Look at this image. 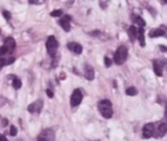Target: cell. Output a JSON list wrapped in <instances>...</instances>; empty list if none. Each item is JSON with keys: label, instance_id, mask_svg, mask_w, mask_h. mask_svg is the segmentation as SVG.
Segmentation results:
<instances>
[{"label": "cell", "instance_id": "obj_27", "mask_svg": "<svg viewBox=\"0 0 167 141\" xmlns=\"http://www.w3.org/2000/svg\"><path fill=\"white\" fill-rule=\"evenodd\" d=\"M0 141H7V139H6L5 135H1V134H0Z\"/></svg>", "mask_w": 167, "mask_h": 141}, {"label": "cell", "instance_id": "obj_9", "mask_svg": "<svg viewBox=\"0 0 167 141\" xmlns=\"http://www.w3.org/2000/svg\"><path fill=\"white\" fill-rule=\"evenodd\" d=\"M15 46H16V42H15V40L12 38V37L6 38V40H5V46H4V47H5L7 53H12V52L14 51Z\"/></svg>", "mask_w": 167, "mask_h": 141}, {"label": "cell", "instance_id": "obj_24", "mask_svg": "<svg viewBox=\"0 0 167 141\" xmlns=\"http://www.w3.org/2000/svg\"><path fill=\"white\" fill-rule=\"evenodd\" d=\"M104 62H105V66L107 67H110L112 64V60L110 58H108V57H104Z\"/></svg>", "mask_w": 167, "mask_h": 141}, {"label": "cell", "instance_id": "obj_25", "mask_svg": "<svg viewBox=\"0 0 167 141\" xmlns=\"http://www.w3.org/2000/svg\"><path fill=\"white\" fill-rule=\"evenodd\" d=\"M7 51H6V49H5V47H0V57H2L4 55H6Z\"/></svg>", "mask_w": 167, "mask_h": 141}, {"label": "cell", "instance_id": "obj_21", "mask_svg": "<svg viewBox=\"0 0 167 141\" xmlns=\"http://www.w3.org/2000/svg\"><path fill=\"white\" fill-rule=\"evenodd\" d=\"M62 15V10L61 9H58V10H54V12H52L51 13V16L52 17H60Z\"/></svg>", "mask_w": 167, "mask_h": 141}, {"label": "cell", "instance_id": "obj_13", "mask_svg": "<svg viewBox=\"0 0 167 141\" xmlns=\"http://www.w3.org/2000/svg\"><path fill=\"white\" fill-rule=\"evenodd\" d=\"M95 76V72H94V68L91 66V65H85V77L89 81H92Z\"/></svg>", "mask_w": 167, "mask_h": 141}, {"label": "cell", "instance_id": "obj_18", "mask_svg": "<svg viewBox=\"0 0 167 141\" xmlns=\"http://www.w3.org/2000/svg\"><path fill=\"white\" fill-rule=\"evenodd\" d=\"M133 21H134L135 23H138V24L140 25V27H143V26L145 25V22L143 21V18H142L141 16L134 15V16H133Z\"/></svg>", "mask_w": 167, "mask_h": 141}, {"label": "cell", "instance_id": "obj_23", "mask_svg": "<svg viewBox=\"0 0 167 141\" xmlns=\"http://www.w3.org/2000/svg\"><path fill=\"white\" fill-rule=\"evenodd\" d=\"M2 15L5 16V18H6L7 21H9V19H11V17H12L11 13H9V12H7V10H4V12H2Z\"/></svg>", "mask_w": 167, "mask_h": 141}, {"label": "cell", "instance_id": "obj_6", "mask_svg": "<svg viewBox=\"0 0 167 141\" xmlns=\"http://www.w3.org/2000/svg\"><path fill=\"white\" fill-rule=\"evenodd\" d=\"M42 106H44L42 99H38L37 101H34V103H32L31 105H29L28 110L30 113H40L42 109Z\"/></svg>", "mask_w": 167, "mask_h": 141}, {"label": "cell", "instance_id": "obj_7", "mask_svg": "<svg viewBox=\"0 0 167 141\" xmlns=\"http://www.w3.org/2000/svg\"><path fill=\"white\" fill-rule=\"evenodd\" d=\"M154 128H156V125L153 124V123H148V124H145L144 125V128H143V138H145V139H148V138H151L153 135V133H154Z\"/></svg>", "mask_w": 167, "mask_h": 141}, {"label": "cell", "instance_id": "obj_15", "mask_svg": "<svg viewBox=\"0 0 167 141\" xmlns=\"http://www.w3.org/2000/svg\"><path fill=\"white\" fill-rule=\"evenodd\" d=\"M128 35H129V38H131L132 41H134L135 39L138 38V28L135 26H131L128 28Z\"/></svg>", "mask_w": 167, "mask_h": 141}, {"label": "cell", "instance_id": "obj_1", "mask_svg": "<svg viewBox=\"0 0 167 141\" xmlns=\"http://www.w3.org/2000/svg\"><path fill=\"white\" fill-rule=\"evenodd\" d=\"M98 110L101 113V115L103 116L104 118H111L113 110H112V103L109 99H103L101 100L98 105Z\"/></svg>", "mask_w": 167, "mask_h": 141}, {"label": "cell", "instance_id": "obj_14", "mask_svg": "<svg viewBox=\"0 0 167 141\" xmlns=\"http://www.w3.org/2000/svg\"><path fill=\"white\" fill-rule=\"evenodd\" d=\"M138 39L140 40L141 47H144L145 46V40H144V28L143 27L138 28Z\"/></svg>", "mask_w": 167, "mask_h": 141}, {"label": "cell", "instance_id": "obj_8", "mask_svg": "<svg viewBox=\"0 0 167 141\" xmlns=\"http://www.w3.org/2000/svg\"><path fill=\"white\" fill-rule=\"evenodd\" d=\"M166 132H167V124L166 123H161V124L158 125V128H154L153 135H154V138H161V137H164L166 134Z\"/></svg>", "mask_w": 167, "mask_h": 141}, {"label": "cell", "instance_id": "obj_17", "mask_svg": "<svg viewBox=\"0 0 167 141\" xmlns=\"http://www.w3.org/2000/svg\"><path fill=\"white\" fill-rule=\"evenodd\" d=\"M14 62H15V58H13V57H9V58H7V59L0 57V67H2V66H5V65L13 64Z\"/></svg>", "mask_w": 167, "mask_h": 141}, {"label": "cell", "instance_id": "obj_11", "mask_svg": "<svg viewBox=\"0 0 167 141\" xmlns=\"http://www.w3.org/2000/svg\"><path fill=\"white\" fill-rule=\"evenodd\" d=\"M70 22H71V16L70 15H65L63 18L60 19V25L62 26V28L67 32H69L71 30V25H70Z\"/></svg>", "mask_w": 167, "mask_h": 141}, {"label": "cell", "instance_id": "obj_20", "mask_svg": "<svg viewBox=\"0 0 167 141\" xmlns=\"http://www.w3.org/2000/svg\"><path fill=\"white\" fill-rule=\"evenodd\" d=\"M126 94L127 96H136L138 94V90H136V88H134V87H131V88H128V89L126 90Z\"/></svg>", "mask_w": 167, "mask_h": 141}, {"label": "cell", "instance_id": "obj_4", "mask_svg": "<svg viewBox=\"0 0 167 141\" xmlns=\"http://www.w3.org/2000/svg\"><path fill=\"white\" fill-rule=\"evenodd\" d=\"M55 138V132L52 128H46L38 135V141H53Z\"/></svg>", "mask_w": 167, "mask_h": 141}, {"label": "cell", "instance_id": "obj_26", "mask_svg": "<svg viewBox=\"0 0 167 141\" xmlns=\"http://www.w3.org/2000/svg\"><path fill=\"white\" fill-rule=\"evenodd\" d=\"M46 93H47V96H48L49 98H53V97H54V93H53V91H52L51 89H47Z\"/></svg>", "mask_w": 167, "mask_h": 141}, {"label": "cell", "instance_id": "obj_22", "mask_svg": "<svg viewBox=\"0 0 167 141\" xmlns=\"http://www.w3.org/2000/svg\"><path fill=\"white\" fill-rule=\"evenodd\" d=\"M9 133H11V135H13V137H15L16 134H17V128H15V126H11V130H9Z\"/></svg>", "mask_w": 167, "mask_h": 141}, {"label": "cell", "instance_id": "obj_2", "mask_svg": "<svg viewBox=\"0 0 167 141\" xmlns=\"http://www.w3.org/2000/svg\"><path fill=\"white\" fill-rule=\"evenodd\" d=\"M127 56H128V49L126 46H120L117 51L114 53V63L117 65H121L124 64L127 59Z\"/></svg>", "mask_w": 167, "mask_h": 141}, {"label": "cell", "instance_id": "obj_12", "mask_svg": "<svg viewBox=\"0 0 167 141\" xmlns=\"http://www.w3.org/2000/svg\"><path fill=\"white\" fill-rule=\"evenodd\" d=\"M68 48H69V50L73 51L76 55H80L83 52V47L77 42H70L68 44Z\"/></svg>", "mask_w": 167, "mask_h": 141}, {"label": "cell", "instance_id": "obj_5", "mask_svg": "<svg viewBox=\"0 0 167 141\" xmlns=\"http://www.w3.org/2000/svg\"><path fill=\"white\" fill-rule=\"evenodd\" d=\"M83 100V92L80 89H76L72 92V96H71V99H70V103L72 107H76L78 105H80Z\"/></svg>", "mask_w": 167, "mask_h": 141}, {"label": "cell", "instance_id": "obj_28", "mask_svg": "<svg viewBox=\"0 0 167 141\" xmlns=\"http://www.w3.org/2000/svg\"><path fill=\"white\" fill-rule=\"evenodd\" d=\"M160 50H161V51H166V47H164V46H160Z\"/></svg>", "mask_w": 167, "mask_h": 141}, {"label": "cell", "instance_id": "obj_3", "mask_svg": "<svg viewBox=\"0 0 167 141\" xmlns=\"http://www.w3.org/2000/svg\"><path fill=\"white\" fill-rule=\"evenodd\" d=\"M46 48H47V51L51 56H55V52L58 48V43H57L54 35L48 37L47 41H46Z\"/></svg>", "mask_w": 167, "mask_h": 141}, {"label": "cell", "instance_id": "obj_16", "mask_svg": "<svg viewBox=\"0 0 167 141\" xmlns=\"http://www.w3.org/2000/svg\"><path fill=\"white\" fill-rule=\"evenodd\" d=\"M165 35V31L163 28H157V30H153L150 32V37L151 38H157V37H163Z\"/></svg>", "mask_w": 167, "mask_h": 141}, {"label": "cell", "instance_id": "obj_10", "mask_svg": "<svg viewBox=\"0 0 167 141\" xmlns=\"http://www.w3.org/2000/svg\"><path fill=\"white\" fill-rule=\"evenodd\" d=\"M165 66V62L163 60H153V71L156 75L161 76L163 75V67Z\"/></svg>", "mask_w": 167, "mask_h": 141}, {"label": "cell", "instance_id": "obj_19", "mask_svg": "<svg viewBox=\"0 0 167 141\" xmlns=\"http://www.w3.org/2000/svg\"><path fill=\"white\" fill-rule=\"evenodd\" d=\"M13 87H14V89H20L21 87H22V81L18 78V77H14V80H13Z\"/></svg>", "mask_w": 167, "mask_h": 141}]
</instances>
